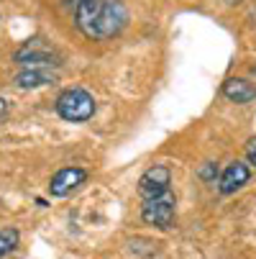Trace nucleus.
<instances>
[{"label": "nucleus", "mask_w": 256, "mask_h": 259, "mask_svg": "<svg viewBox=\"0 0 256 259\" xmlns=\"http://www.w3.org/2000/svg\"><path fill=\"white\" fill-rule=\"evenodd\" d=\"M75 23L87 39L105 41L126 28L128 8L121 0H85L75 11Z\"/></svg>", "instance_id": "f257e3e1"}, {"label": "nucleus", "mask_w": 256, "mask_h": 259, "mask_svg": "<svg viewBox=\"0 0 256 259\" xmlns=\"http://www.w3.org/2000/svg\"><path fill=\"white\" fill-rule=\"evenodd\" d=\"M57 113L64 121H72V123L90 121L92 113H95V100L82 88H69V90H64L57 98Z\"/></svg>", "instance_id": "f03ea898"}, {"label": "nucleus", "mask_w": 256, "mask_h": 259, "mask_svg": "<svg viewBox=\"0 0 256 259\" xmlns=\"http://www.w3.org/2000/svg\"><path fill=\"white\" fill-rule=\"evenodd\" d=\"M174 195L167 190L162 195H154V198H146L143 205H141V218L143 224L149 226H157V229H172L174 224Z\"/></svg>", "instance_id": "7ed1b4c3"}, {"label": "nucleus", "mask_w": 256, "mask_h": 259, "mask_svg": "<svg viewBox=\"0 0 256 259\" xmlns=\"http://www.w3.org/2000/svg\"><path fill=\"white\" fill-rule=\"evenodd\" d=\"M16 62L26 69L41 67V69H52V64H59V57L54 54L52 47H46L41 39H31L26 41L18 52H16Z\"/></svg>", "instance_id": "20e7f679"}, {"label": "nucleus", "mask_w": 256, "mask_h": 259, "mask_svg": "<svg viewBox=\"0 0 256 259\" xmlns=\"http://www.w3.org/2000/svg\"><path fill=\"white\" fill-rule=\"evenodd\" d=\"M169 185H172V172H169V167H167V164H154V167H149V169L141 175V180H138V193H141L143 200H146V198H154V195L167 193Z\"/></svg>", "instance_id": "39448f33"}, {"label": "nucleus", "mask_w": 256, "mask_h": 259, "mask_svg": "<svg viewBox=\"0 0 256 259\" xmlns=\"http://www.w3.org/2000/svg\"><path fill=\"white\" fill-rule=\"evenodd\" d=\"M85 180H87V172H85V169H80V167H64V169H59V172L52 177L49 193H52L54 198H64V195H69L72 190H77Z\"/></svg>", "instance_id": "423d86ee"}, {"label": "nucleus", "mask_w": 256, "mask_h": 259, "mask_svg": "<svg viewBox=\"0 0 256 259\" xmlns=\"http://www.w3.org/2000/svg\"><path fill=\"white\" fill-rule=\"evenodd\" d=\"M248 177H251L248 164L233 162V164H228V167L221 172V180H218V190H221L223 195H231V193H236V190L243 188V185L248 182Z\"/></svg>", "instance_id": "0eeeda50"}, {"label": "nucleus", "mask_w": 256, "mask_h": 259, "mask_svg": "<svg viewBox=\"0 0 256 259\" xmlns=\"http://www.w3.org/2000/svg\"><path fill=\"white\" fill-rule=\"evenodd\" d=\"M57 75L52 69H41V67H33V69H23L21 75L16 77V85L21 90H33V88H41V85H49L54 82Z\"/></svg>", "instance_id": "6e6552de"}, {"label": "nucleus", "mask_w": 256, "mask_h": 259, "mask_svg": "<svg viewBox=\"0 0 256 259\" xmlns=\"http://www.w3.org/2000/svg\"><path fill=\"white\" fill-rule=\"evenodd\" d=\"M223 95H226L231 103H248V100L256 98V88H253L248 80L231 77V80H226V85H223Z\"/></svg>", "instance_id": "1a4fd4ad"}, {"label": "nucleus", "mask_w": 256, "mask_h": 259, "mask_svg": "<svg viewBox=\"0 0 256 259\" xmlns=\"http://www.w3.org/2000/svg\"><path fill=\"white\" fill-rule=\"evenodd\" d=\"M18 241H21V234L16 229H3L0 231V259L8 256L11 251H16Z\"/></svg>", "instance_id": "9d476101"}, {"label": "nucleus", "mask_w": 256, "mask_h": 259, "mask_svg": "<svg viewBox=\"0 0 256 259\" xmlns=\"http://www.w3.org/2000/svg\"><path fill=\"white\" fill-rule=\"evenodd\" d=\"M215 175H218V164H213V162H208V164L200 169V177H202V180H208V182H210V180H215Z\"/></svg>", "instance_id": "9b49d317"}, {"label": "nucleus", "mask_w": 256, "mask_h": 259, "mask_svg": "<svg viewBox=\"0 0 256 259\" xmlns=\"http://www.w3.org/2000/svg\"><path fill=\"white\" fill-rule=\"evenodd\" d=\"M246 157H248V162H251L253 169H256V136L248 139V144H246Z\"/></svg>", "instance_id": "f8f14e48"}, {"label": "nucleus", "mask_w": 256, "mask_h": 259, "mask_svg": "<svg viewBox=\"0 0 256 259\" xmlns=\"http://www.w3.org/2000/svg\"><path fill=\"white\" fill-rule=\"evenodd\" d=\"M82 3H85V0H64V8H75L77 11Z\"/></svg>", "instance_id": "ddd939ff"}, {"label": "nucleus", "mask_w": 256, "mask_h": 259, "mask_svg": "<svg viewBox=\"0 0 256 259\" xmlns=\"http://www.w3.org/2000/svg\"><path fill=\"white\" fill-rule=\"evenodd\" d=\"M6 113H8V103H6L3 98H0V118H3Z\"/></svg>", "instance_id": "4468645a"}]
</instances>
